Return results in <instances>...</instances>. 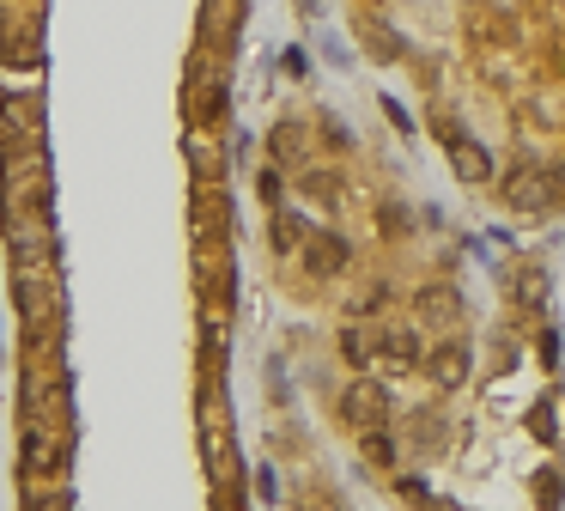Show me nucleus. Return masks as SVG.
I'll return each instance as SVG.
<instances>
[{
    "mask_svg": "<svg viewBox=\"0 0 565 511\" xmlns=\"http://www.w3.org/2000/svg\"><path fill=\"white\" fill-rule=\"evenodd\" d=\"M426 372L438 378V390H456V384L468 378V347H462V341H444V347L426 359Z\"/></svg>",
    "mask_w": 565,
    "mask_h": 511,
    "instance_id": "nucleus-5",
    "label": "nucleus"
},
{
    "mask_svg": "<svg viewBox=\"0 0 565 511\" xmlns=\"http://www.w3.org/2000/svg\"><path fill=\"white\" fill-rule=\"evenodd\" d=\"M274 250H304V219L298 213H280L274 219Z\"/></svg>",
    "mask_w": 565,
    "mask_h": 511,
    "instance_id": "nucleus-8",
    "label": "nucleus"
},
{
    "mask_svg": "<svg viewBox=\"0 0 565 511\" xmlns=\"http://www.w3.org/2000/svg\"><path fill=\"white\" fill-rule=\"evenodd\" d=\"M341 414L365 432V426H383L389 420V390L377 384V378H353L347 384V396H341Z\"/></svg>",
    "mask_w": 565,
    "mask_h": 511,
    "instance_id": "nucleus-1",
    "label": "nucleus"
},
{
    "mask_svg": "<svg viewBox=\"0 0 565 511\" xmlns=\"http://www.w3.org/2000/svg\"><path fill=\"white\" fill-rule=\"evenodd\" d=\"M371 353H377V365H395V372H408V365L420 359V341H414L408 329H377V335H371Z\"/></svg>",
    "mask_w": 565,
    "mask_h": 511,
    "instance_id": "nucleus-4",
    "label": "nucleus"
},
{
    "mask_svg": "<svg viewBox=\"0 0 565 511\" xmlns=\"http://www.w3.org/2000/svg\"><path fill=\"white\" fill-rule=\"evenodd\" d=\"M401 499H414V505H426V499H432V487H426V481H414V475H408V481H401Z\"/></svg>",
    "mask_w": 565,
    "mask_h": 511,
    "instance_id": "nucleus-13",
    "label": "nucleus"
},
{
    "mask_svg": "<svg viewBox=\"0 0 565 511\" xmlns=\"http://www.w3.org/2000/svg\"><path fill=\"white\" fill-rule=\"evenodd\" d=\"M444 146H450V171H456L462 183H487V177H493V153H487L480 140H468V134H450Z\"/></svg>",
    "mask_w": 565,
    "mask_h": 511,
    "instance_id": "nucleus-2",
    "label": "nucleus"
},
{
    "mask_svg": "<svg viewBox=\"0 0 565 511\" xmlns=\"http://www.w3.org/2000/svg\"><path fill=\"white\" fill-rule=\"evenodd\" d=\"M535 438H541V445H553V438H559V426H553V402H535Z\"/></svg>",
    "mask_w": 565,
    "mask_h": 511,
    "instance_id": "nucleus-12",
    "label": "nucleus"
},
{
    "mask_svg": "<svg viewBox=\"0 0 565 511\" xmlns=\"http://www.w3.org/2000/svg\"><path fill=\"white\" fill-rule=\"evenodd\" d=\"M505 201H511V207H547L553 195H547L541 171H529V165H523V171H511V183H505Z\"/></svg>",
    "mask_w": 565,
    "mask_h": 511,
    "instance_id": "nucleus-7",
    "label": "nucleus"
},
{
    "mask_svg": "<svg viewBox=\"0 0 565 511\" xmlns=\"http://www.w3.org/2000/svg\"><path fill=\"white\" fill-rule=\"evenodd\" d=\"M189 153H195V171H201V183H213V177H219V153H213L207 140H189Z\"/></svg>",
    "mask_w": 565,
    "mask_h": 511,
    "instance_id": "nucleus-10",
    "label": "nucleus"
},
{
    "mask_svg": "<svg viewBox=\"0 0 565 511\" xmlns=\"http://www.w3.org/2000/svg\"><path fill=\"white\" fill-rule=\"evenodd\" d=\"M541 505H559V475H541Z\"/></svg>",
    "mask_w": 565,
    "mask_h": 511,
    "instance_id": "nucleus-14",
    "label": "nucleus"
},
{
    "mask_svg": "<svg viewBox=\"0 0 565 511\" xmlns=\"http://www.w3.org/2000/svg\"><path fill=\"white\" fill-rule=\"evenodd\" d=\"M341 347H347V359L359 365V372L371 365V335H365V329H347V341H341Z\"/></svg>",
    "mask_w": 565,
    "mask_h": 511,
    "instance_id": "nucleus-11",
    "label": "nucleus"
},
{
    "mask_svg": "<svg viewBox=\"0 0 565 511\" xmlns=\"http://www.w3.org/2000/svg\"><path fill=\"white\" fill-rule=\"evenodd\" d=\"M414 317H420V323H456V317H462V299H456L450 286H426L420 299H414Z\"/></svg>",
    "mask_w": 565,
    "mask_h": 511,
    "instance_id": "nucleus-6",
    "label": "nucleus"
},
{
    "mask_svg": "<svg viewBox=\"0 0 565 511\" xmlns=\"http://www.w3.org/2000/svg\"><path fill=\"white\" fill-rule=\"evenodd\" d=\"M347 256H353V250H347L341 232H316V238H304V268H310V274H341Z\"/></svg>",
    "mask_w": 565,
    "mask_h": 511,
    "instance_id": "nucleus-3",
    "label": "nucleus"
},
{
    "mask_svg": "<svg viewBox=\"0 0 565 511\" xmlns=\"http://www.w3.org/2000/svg\"><path fill=\"white\" fill-rule=\"evenodd\" d=\"M365 463H377V469L395 463V445H389V438H377V426H365Z\"/></svg>",
    "mask_w": 565,
    "mask_h": 511,
    "instance_id": "nucleus-9",
    "label": "nucleus"
}]
</instances>
